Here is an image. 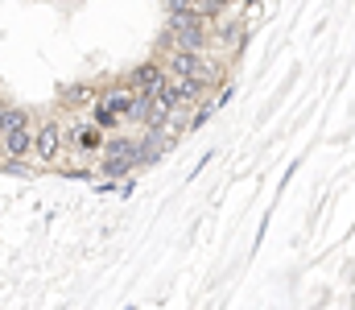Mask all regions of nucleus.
<instances>
[{
    "mask_svg": "<svg viewBox=\"0 0 355 310\" xmlns=\"http://www.w3.org/2000/svg\"><path fill=\"white\" fill-rule=\"evenodd\" d=\"M170 42H174V50H202L207 46V17L170 12Z\"/></svg>",
    "mask_w": 355,
    "mask_h": 310,
    "instance_id": "obj_1",
    "label": "nucleus"
},
{
    "mask_svg": "<svg viewBox=\"0 0 355 310\" xmlns=\"http://www.w3.org/2000/svg\"><path fill=\"white\" fill-rule=\"evenodd\" d=\"M33 145V128H29V116L25 112H8L4 116V128H0V149L8 157H25Z\"/></svg>",
    "mask_w": 355,
    "mask_h": 310,
    "instance_id": "obj_2",
    "label": "nucleus"
},
{
    "mask_svg": "<svg viewBox=\"0 0 355 310\" xmlns=\"http://www.w3.org/2000/svg\"><path fill=\"white\" fill-rule=\"evenodd\" d=\"M170 71H174L178 79H190V83H207V79L215 75L211 58L198 54V50H174V54H170Z\"/></svg>",
    "mask_w": 355,
    "mask_h": 310,
    "instance_id": "obj_3",
    "label": "nucleus"
},
{
    "mask_svg": "<svg viewBox=\"0 0 355 310\" xmlns=\"http://www.w3.org/2000/svg\"><path fill=\"white\" fill-rule=\"evenodd\" d=\"M29 149H33L42 162H54V157L62 153V128H58L54 120H46V124L33 132V145H29Z\"/></svg>",
    "mask_w": 355,
    "mask_h": 310,
    "instance_id": "obj_4",
    "label": "nucleus"
},
{
    "mask_svg": "<svg viewBox=\"0 0 355 310\" xmlns=\"http://www.w3.org/2000/svg\"><path fill=\"white\" fill-rule=\"evenodd\" d=\"M162 79H166V71H162L157 62H145V67H137V71H132V92L145 100L149 92H157V83H162Z\"/></svg>",
    "mask_w": 355,
    "mask_h": 310,
    "instance_id": "obj_5",
    "label": "nucleus"
},
{
    "mask_svg": "<svg viewBox=\"0 0 355 310\" xmlns=\"http://www.w3.org/2000/svg\"><path fill=\"white\" fill-rule=\"evenodd\" d=\"M103 107H112L116 116H137V107H141V96H137L132 87H120V92H107Z\"/></svg>",
    "mask_w": 355,
    "mask_h": 310,
    "instance_id": "obj_6",
    "label": "nucleus"
},
{
    "mask_svg": "<svg viewBox=\"0 0 355 310\" xmlns=\"http://www.w3.org/2000/svg\"><path fill=\"white\" fill-rule=\"evenodd\" d=\"M91 124H95V128H116V124H120V116H116L112 107H103V103H99V107H95V116H91Z\"/></svg>",
    "mask_w": 355,
    "mask_h": 310,
    "instance_id": "obj_7",
    "label": "nucleus"
},
{
    "mask_svg": "<svg viewBox=\"0 0 355 310\" xmlns=\"http://www.w3.org/2000/svg\"><path fill=\"white\" fill-rule=\"evenodd\" d=\"M79 141H83V145H87V149H99V137H95V132H83V137H79Z\"/></svg>",
    "mask_w": 355,
    "mask_h": 310,
    "instance_id": "obj_8",
    "label": "nucleus"
}]
</instances>
